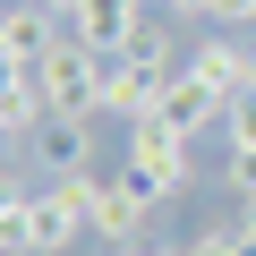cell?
<instances>
[{"mask_svg": "<svg viewBox=\"0 0 256 256\" xmlns=\"http://www.w3.org/2000/svg\"><path fill=\"white\" fill-rule=\"evenodd\" d=\"M111 60H120V52H94V43L60 34V43L43 52L34 86H43V102H52L60 120H94V111H102V86H111Z\"/></svg>", "mask_w": 256, "mask_h": 256, "instance_id": "6da1fadb", "label": "cell"}, {"mask_svg": "<svg viewBox=\"0 0 256 256\" xmlns=\"http://www.w3.org/2000/svg\"><path fill=\"white\" fill-rule=\"evenodd\" d=\"M128 180H137L154 205H171V196L196 188V146L180 137V128H162V120H137L128 128Z\"/></svg>", "mask_w": 256, "mask_h": 256, "instance_id": "7a4b0ae2", "label": "cell"}, {"mask_svg": "<svg viewBox=\"0 0 256 256\" xmlns=\"http://www.w3.org/2000/svg\"><path fill=\"white\" fill-rule=\"evenodd\" d=\"M77 188H86V222H94V239H111V248H137V239H146L154 196L128 180V171H120V180H102V171H94V180H77Z\"/></svg>", "mask_w": 256, "mask_h": 256, "instance_id": "3957f363", "label": "cell"}, {"mask_svg": "<svg viewBox=\"0 0 256 256\" xmlns=\"http://www.w3.org/2000/svg\"><path fill=\"white\" fill-rule=\"evenodd\" d=\"M26 162H34V180L43 188H60V180H94V120H43L34 137H26Z\"/></svg>", "mask_w": 256, "mask_h": 256, "instance_id": "277c9868", "label": "cell"}, {"mask_svg": "<svg viewBox=\"0 0 256 256\" xmlns=\"http://www.w3.org/2000/svg\"><path fill=\"white\" fill-rule=\"evenodd\" d=\"M86 230H94V222H86V188H77V180L34 188V205H26V256H68Z\"/></svg>", "mask_w": 256, "mask_h": 256, "instance_id": "5b68a950", "label": "cell"}, {"mask_svg": "<svg viewBox=\"0 0 256 256\" xmlns=\"http://www.w3.org/2000/svg\"><path fill=\"white\" fill-rule=\"evenodd\" d=\"M180 68H162V60H111V86H102V111L111 120H128V128H137V120H154L162 111V86H171Z\"/></svg>", "mask_w": 256, "mask_h": 256, "instance_id": "8992f818", "label": "cell"}, {"mask_svg": "<svg viewBox=\"0 0 256 256\" xmlns=\"http://www.w3.org/2000/svg\"><path fill=\"white\" fill-rule=\"evenodd\" d=\"M188 68H196L222 102L256 94V43H239V34H205V43H188Z\"/></svg>", "mask_w": 256, "mask_h": 256, "instance_id": "52a82bcc", "label": "cell"}, {"mask_svg": "<svg viewBox=\"0 0 256 256\" xmlns=\"http://www.w3.org/2000/svg\"><path fill=\"white\" fill-rule=\"evenodd\" d=\"M162 128H180V137L196 146V137H222V94L196 77V68H180L171 86H162V111H154Z\"/></svg>", "mask_w": 256, "mask_h": 256, "instance_id": "ba28073f", "label": "cell"}, {"mask_svg": "<svg viewBox=\"0 0 256 256\" xmlns=\"http://www.w3.org/2000/svg\"><path fill=\"white\" fill-rule=\"evenodd\" d=\"M137 26H146V0H77L68 9V34L94 43V52H128Z\"/></svg>", "mask_w": 256, "mask_h": 256, "instance_id": "9c48e42d", "label": "cell"}, {"mask_svg": "<svg viewBox=\"0 0 256 256\" xmlns=\"http://www.w3.org/2000/svg\"><path fill=\"white\" fill-rule=\"evenodd\" d=\"M43 180H18V171H0V256H18L26 248V205H34Z\"/></svg>", "mask_w": 256, "mask_h": 256, "instance_id": "30bf717a", "label": "cell"}, {"mask_svg": "<svg viewBox=\"0 0 256 256\" xmlns=\"http://www.w3.org/2000/svg\"><path fill=\"white\" fill-rule=\"evenodd\" d=\"M171 52H180V43H171V26H154V18H146L137 34H128V60H162V68H188V60H171Z\"/></svg>", "mask_w": 256, "mask_h": 256, "instance_id": "8fae6325", "label": "cell"}, {"mask_svg": "<svg viewBox=\"0 0 256 256\" xmlns=\"http://www.w3.org/2000/svg\"><path fill=\"white\" fill-rule=\"evenodd\" d=\"M222 146H256V94L222 102Z\"/></svg>", "mask_w": 256, "mask_h": 256, "instance_id": "7c38bea8", "label": "cell"}, {"mask_svg": "<svg viewBox=\"0 0 256 256\" xmlns=\"http://www.w3.org/2000/svg\"><path fill=\"white\" fill-rule=\"evenodd\" d=\"M188 256H256V248H248L230 222H214V230H196V239H188Z\"/></svg>", "mask_w": 256, "mask_h": 256, "instance_id": "4fadbf2b", "label": "cell"}, {"mask_svg": "<svg viewBox=\"0 0 256 256\" xmlns=\"http://www.w3.org/2000/svg\"><path fill=\"white\" fill-rule=\"evenodd\" d=\"M222 180L239 196H256V146H222Z\"/></svg>", "mask_w": 256, "mask_h": 256, "instance_id": "5bb4252c", "label": "cell"}, {"mask_svg": "<svg viewBox=\"0 0 256 256\" xmlns=\"http://www.w3.org/2000/svg\"><path fill=\"white\" fill-rule=\"evenodd\" d=\"M214 26H222V34H239V26H256V0H214Z\"/></svg>", "mask_w": 256, "mask_h": 256, "instance_id": "9a60e30c", "label": "cell"}, {"mask_svg": "<svg viewBox=\"0 0 256 256\" xmlns=\"http://www.w3.org/2000/svg\"><path fill=\"white\" fill-rule=\"evenodd\" d=\"M230 230H239V239L256 248V196H239V214H230Z\"/></svg>", "mask_w": 256, "mask_h": 256, "instance_id": "2e32d148", "label": "cell"}, {"mask_svg": "<svg viewBox=\"0 0 256 256\" xmlns=\"http://www.w3.org/2000/svg\"><path fill=\"white\" fill-rule=\"evenodd\" d=\"M162 18H214V0H162Z\"/></svg>", "mask_w": 256, "mask_h": 256, "instance_id": "e0dca14e", "label": "cell"}, {"mask_svg": "<svg viewBox=\"0 0 256 256\" xmlns=\"http://www.w3.org/2000/svg\"><path fill=\"white\" fill-rule=\"evenodd\" d=\"M26 77H34L26 60H9V52H0V94H9V86H26Z\"/></svg>", "mask_w": 256, "mask_h": 256, "instance_id": "ac0fdd59", "label": "cell"}, {"mask_svg": "<svg viewBox=\"0 0 256 256\" xmlns=\"http://www.w3.org/2000/svg\"><path fill=\"white\" fill-rule=\"evenodd\" d=\"M111 256H137V248H111Z\"/></svg>", "mask_w": 256, "mask_h": 256, "instance_id": "d6986e66", "label": "cell"}]
</instances>
